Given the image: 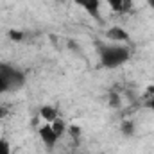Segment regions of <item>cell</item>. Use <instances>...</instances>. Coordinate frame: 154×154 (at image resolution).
Instances as JSON below:
<instances>
[{"instance_id": "9a60e30c", "label": "cell", "mask_w": 154, "mask_h": 154, "mask_svg": "<svg viewBox=\"0 0 154 154\" xmlns=\"http://www.w3.org/2000/svg\"><path fill=\"white\" fill-rule=\"evenodd\" d=\"M147 4H149V5H151V7L154 9V0H147Z\"/></svg>"}, {"instance_id": "9c48e42d", "label": "cell", "mask_w": 154, "mask_h": 154, "mask_svg": "<svg viewBox=\"0 0 154 154\" xmlns=\"http://www.w3.org/2000/svg\"><path fill=\"white\" fill-rule=\"evenodd\" d=\"M7 38L11 39V41H23L25 39V32L23 31H20V29H11L9 32H7Z\"/></svg>"}, {"instance_id": "52a82bcc", "label": "cell", "mask_w": 154, "mask_h": 154, "mask_svg": "<svg viewBox=\"0 0 154 154\" xmlns=\"http://www.w3.org/2000/svg\"><path fill=\"white\" fill-rule=\"evenodd\" d=\"M108 7L113 11V13H118V14H124L131 9V0H106Z\"/></svg>"}, {"instance_id": "6da1fadb", "label": "cell", "mask_w": 154, "mask_h": 154, "mask_svg": "<svg viewBox=\"0 0 154 154\" xmlns=\"http://www.w3.org/2000/svg\"><path fill=\"white\" fill-rule=\"evenodd\" d=\"M99 61L104 68L108 70H115L120 68L122 65H125L133 52L125 43H99Z\"/></svg>"}, {"instance_id": "3957f363", "label": "cell", "mask_w": 154, "mask_h": 154, "mask_svg": "<svg viewBox=\"0 0 154 154\" xmlns=\"http://www.w3.org/2000/svg\"><path fill=\"white\" fill-rule=\"evenodd\" d=\"M38 136H39V140H41V143H43L48 151H54L56 145H57L59 140H61V136L56 133V129L52 127V124H43L38 129Z\"/></svg>"}, {"instance_id": "8fae6325", "label": "cell", "mask_w": 154, "mask_h": 154, "mask_svg": "<svg viewBox=\"0 0 154 154\" xmlns=\"http://www.w3.org/2000/svg\"><path fill=\"white\" fill-rule=\"evenodd\" d=\"M66 134H70L74 140H77V138L81 136V127H79V125H74V124H72V125H68V129H66Z\"/></svg>"}, {"instance_id": "30bf717a", "label": "cell", "mask_w": 154, "mask_h": 154, "mask_svg": "<svg viewBox=\"0 0 154 154\" xmlns=\"http://www.w3.org/2000/svg\"><path fill=\"white\" fill-rule=\"evenodd\" d=\"M0 154H13L11 142L7 138H0Z\"/></svg>"}, {"instance_id": "ba28073f", "label": "cell", "mask_w": 154, "mask_h": 154, "mask_svg": "<svg viewBox=\"0 0 154 154\" xmlns=\"http://www.w3.org/2000/svg\"><path fill=\"white\" fill-rule=\"evenodd\" d=\"M120 133H122L125 138L133 136V134L136 133V125H134V122H133V120H124V122H120Z\"/></svg>"}, {"instance_id": "7a4b0ae2", "label": "cell", "mask_w": 154, "mask_h": 154, "mask_svg": "<svg viewBox=\"0 0 154 154\" xmlns=\"http://www.w3.org/2000/svg\"><path fill=\"white\" fill-rule=\"evenodd\" d=\"M0 74L7 81L11 91L23 88V84H25V74L20 68H16L13 65H7V63H0Z\"/></svg>"}, {"instance_id": "277c9868", "label": "cell", "mask_w": 154, "mask_h": 154, "mask_svg": "<svg viewBox=\"0 0 154 154\" xmlns=\"http://www.w3.org/2000/svg\"><path fill=\"white\" fill-rule=\"evenodd\" d=\"M100 2L102 0H74V4L79 9H82L88 16L95 20H100Z\"/></svg>"}, {"instance_id": "7c38bea8", "label": "cell", "mask_w": 154, "mask_h": 154, "mask_svg": "<svg viewBox=\"0 0 154 154\" xmlns=\"http://www.w3.org/2000/svg\"><path fill=\"white\" fill-rule=\"evenodd\" d=\"M11 91V88H9V84H7V81L2 77V74H0V93H9Z\"/></svg>"}, {"instance_id": "4fadbf2b", "label": "cell", "mask_w": 154, "mask_h": 154, "mask_svg": "<svg viewBox=\"0 0 154 154\" xmlns=\"http://www.w3.org/2000/svg\"><path fill=\"white\" fill-rule=\"evenodd\" d=\"M145 106H147L151 111H154V95H149V97H147V100H145Z\"/></svg>"}, {"instance_id": "5bb4252c", "label": "cell", "mask_w": 154, "mask_h": 154, "mask_svg": "<svg viewBox=\"0 0 154 154\" xmlns=\"http://www.w3.org/2000/svg\"><path fill=\"white\" fill-rule=\"evenodd\" d=\"M7 115H9V109L5 106H0V118H5Z\"/></svg>"}, {"instance_id": "8992f818", "label": "cell", "mask_w": 154, "mask_h": 154, "mask_svg": "<svg viewBox=\"0 0 154 154\" xmlns=\"http://www.w3.org/2000/svg\"><path fill=\"white\" fill-rule=\"evenodd\" d=\"M38 115L45 124H52V122H56V120L59 118V109H57L56 106H52V104H45V106L39 108Z\"/></svg>"}, {"instance_id": "5b68a950", "label": "cell", "mask_w": 154, "mask_h": 154, "mask_svg": "<svg viewBox=\"0 0 154 154\" xmlns=\"http://www.w3.org/2000/svg\"><path fill=\"white\" fill-rule=\"evenodd\" d=\"M106 38L109 39V43H129L131 41V36H129V32L124 29V27H120V25H113V27H109L108 31H106Z\"/></svg>"}]
</instances>
